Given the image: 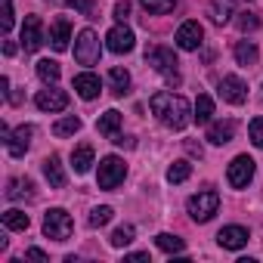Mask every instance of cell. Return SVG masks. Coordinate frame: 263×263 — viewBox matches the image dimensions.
I'll use <instances>...</instances> for the list:
<instances>
[{"label": "cell", "mask_w": 263, "mask_h": 263, "mask_svg": "<svg viewBox=\"0 0 263 263\" xmlns=\"http://www.w3.org/2000/svg\"><path fill=\"white\" fill-rule=\"evenodd\" d=\"M208 16H211L214 25L232 22V16H235V0H211V4H208Z\"/></svg>", "instance_id": "obj_17"}, {"label": "cell", "mask_w": 263, "mask_h": 263, "mask_svg": "<svg viewBox=\"0 0 263 263\" xmlns=\"http://www.w3.org/2000/svg\"><path fill=\"white\" fill-rule=\"evenodd\" d=\"M146 62H149L171 87L180 84V71H177L180 62H177V53H174L171 47H149V50H146Z\"/></svg>", "instance_id": "obj_2"}, {"label": "cell", "mask_w": 263, "mask_h": 263, "mask_svg": "<svg viewBox=\"0 0 263 263\" xmlns=\"http://www.w3.org/2000/svg\"><path fill=\"white\" fill-rule=\"evenodd\" d=\"M124 177H127V164H124L118 155H105V158L99 161V171H96L99 189L111 192V189H118V186L124 183Z\"/></svg>", "instance_id": "obj_3"}, {"label": "cell", "mask_w": 263, "mask_h": 263, "mask_svg": "<svg viewBox=\"0 0 263 263\" xmlns=\"http://www.w3.org/2000/svg\"><path fill=\"white\" fill-rule=\"evenodd\" d=\"M25 257H28V260H41V263H47V260H50L41 248H28V251H25Z\"/></svg>", "instance_id": "obj_39"}, {"label": "cell", "mask_w": 263, "mask_h": 263, "mask_svg": "<svg viewBox=\"0 0 263 263\" xmlns=\"http://www.w3.org/2000/svg\"><path fill=\"white\" fill-rule=\"evenodd\" d=\"M217 208H220V195H217L214 189H201V192H195V195L186 201V211H189V217H192L195 223H208V220L217 214Z\"/></svg>", "instance_id": "obj_4"}, {"label": "cell", "mask_w": 263, "mask_h": 263, "mask_svg": "<svg viewBox=\"0 0 263 263\" xmlns=\"http://www.w3.org/2000/svg\"><path fill=\"white\" fill-rule=\"evenodd\" d=\"M99 56H102L99 34H96L93 28L78 31V41H74V59H78L81 65H99Z\"/></svg>", "instance_id": "obj_5"}, {"label": "cell", "mask_w": 263, "mask_h": 263, "mask_svg": "<svg viewBox=\"0 0 263 263\" xmlns=\"http://www.w3.org/2000/svg\"><path fill=\"white\" fill-rule=\"evenodd\" d=\"M254 174H257V161L251 155H235L232 164H229V171H226V180H229L232 189H248V183L254 180Z\"/></svg>", "instance_id": "obj_8"}, {"label": "cell", "mask_w": 263, "mask_h": 263, "mask_svg": "<svg viewBox=\"0 0 263 263\" xmlns=\"http://www.w3.org/2000/svg\"><path fill=\"white\" fill-rule=\"evenodd\" d=\"M189 174H192V164L189 161H174L167 167V183H186Z\"/></svg>", "instance_id": "obj_32"}, {"label": "cell", "mask_w": 263, "mask_h": 263, "mask_svg": "<svg viewBox=\"0 0 263 263\" xmlns=\"http://www.w3.org/2000/svg\"><path fill=\"white\" fill-rule=\"evenodd\" d=\"M232 137H235V121H232V118H226V121H211V124H208V143H211V146H226Z\"/></svg>", "instance_id": "obj_15"}, {"label": "cell", "mask_w": 263, "mask_h": 263, "mask_svg": "<svg viewBox=\"0 0 263 263\" xmlns=\"http://www.w3.org/2000/svg\"><path fill=\"white\" fill-rule=\"evenodd\" d=\"M134 44H137V37H134V31H130L124 22H118L108 34H105V47L111 50V53H130V50H134Z\"/></svg>", "instance_id": "obj_10"}, {"label": "cell", "mask_w": 263, "mask_h": 263, "mask_svg": "<svg viewBox=\"0 0 263 263\" xmlns=\"http://www.w3.org/2000/svg\"><path fill=\"white\" fill-rule=\"evenodd\" d=\"M74 93H78L81 99H87V102H90V99H96V96L102 93V81H99L93 71H84V74H78V78H74Z\"/></svg>", "instance_id": "obj_16"}, {"label": "cell", "mask_w": 263, "mask_h": 263, "mask_svg": "<svg viewBox=\"0 0 263 263\" xmlns=\"http://www.w3.org/2000/svg\"><path fill=\"white\" fill-rule=\"evenodd\" d=\"M186 152H189V155H198V158H201V146H198L195 140H186Z\"/></svg>", "instance_id": "obj_40"}, {"label": "cell", "mask_w": 263, "mask_h": 263, "mask_svg": "<svg viewBox=\"0 0 263 263\" xmlns=\"http://www.w3.org/2000/svg\"><path fill=\"white\" fill-rule=\"evenodd\" d=\"M90 164H93V146L84 143V146H78L71 152V167H74V174H87Z\"/></svg>", "instance_id": "obj_24"}, {"label": "cell", "mask_w": 263, "mask_h": 263, "mask_svg": "<svg viewBox=\"0 0 263 263\" xmlns=\"http://www.w3.org/2000/svg\"><path fill=\"white\" fill-rule=\"evenodd\" d=\"M140 7L152 16H164V13H174L177 10V0H140Z\"/></svg>", "instance_id": "obj_29"}, {"label": "cell", "mask_w": 263, "mask_h": 263, "mask_svg": "<svg viewBox=\"0 0 263 263\" xmlns=\"http://www.w3.org/2000/svg\"><path fill=\"white\" fill-rule=\"evenodd\" d=\"M149 105H152V115H155L164 127H171V130H183L189 121H195V118H192V108H189V102H186V96H180V93H174V90L155 93Z\"/></svg>", "instance_id": "obj_1"}, {"label": "cell", "mask_w": 263, "mask_h": 263, "mask_svg": "<svg viewBox=\"0 0 263 263\" xmlns=\"http://www.w3.org/2000/svg\"><path fill=\"white\" fill-rule=\"evenodd\" d=\"M4 226H7V229H13V232H25V229L31 226V220H28V214H25V211L10 208V211L4 214Z\"/></svg>", "instance_id": "obj_26"}, {"label": "cell", "mask_w": 263, "mask_h": 263, "mask_svg": "<svg viewBox=\"0 0 263 263\" xmlns=\"http://www.w3.org/2000/svg\"><path fill=\"white\" fill-rule=\"evenodd\" d=\"M111 217H115V211H111L108 204H102V208H93V211H90V220H87V223H90L93 229H102Z\"/></svg>", "instance_id": "obj_33"}, {"label": "cell", "mask_w": 263, "mask_h": 263, "mask_svg": "<svg viewBox=\"0 0 263 263\" xmlns=\"http://www.w3.org/2000/svg\"><path fill=\"white\" fill-rule=\"evenodd\" d=\"M217 90H220V96H223L226 102H232V105H241V102L248 99V84H245L238 74H226Z\"/></svg>", "instance_id": "obj_13"}, {"label": "cell", "mask_w": 263, "mask_h": 263, "mask_svg": "<svg viewBox=\"0 0 263 263\" xmlns=\"http://www.w3.org/2000/svg\"><path fill=\"white\" fill-rule=\"evenodd\" d=\"M16 16H13V0H4V34H10Z\"/></svg>", "instance_id": "obj_37"}, {"label": "cell", "mask_w": 263, "mask_h": 263, "mask_svg": "<svg viewBox=\"0 0 263 263\" xmlns=\"http://www.w3.org/2000/svg\"><path fill=\"white\" fill-rule=\"evenodd\" d=\"M235 22H238L241 31H254V28H257V16H254V13H238Z\"/></svg>", "instance_id": "obj_36"}, {"label": "cell", "mask_w": 263, "mask_h": 263, "mask_svg": "<svg viewBox=\"0 0 263 263\" xmlns=\"http://www.w3.org/2000/svg\"><path fill=\"white\" fill-rule=\"evenodd\" d=\"M34 105L41 108V111H65L68 108V93L65 90H59L56 84H47V90H41L37 96H34Z\"/></svg>", "instance_id": "obj_9"}, {"label": "cell", "mask_w": 263, "mask_h": 263, "mask_svg": "<svg viewBox=\"0 0 263 263\" xmlns=\"http://www.w3.org/2000/svg\"><path fill=\"white\" fill-rule=\"evenodd\" d=\"M155 245L167 254H183V238L180 235H171V232H158L155 235Z\"/></svg>", "instance_id": "obj_28"}, {"label": "cell", "mask_w": 263, "mask_h": 263, "mask_svg": "<svg viewBox=\"0 0 263 263\" xmlns=\"http://www.w3.org/2000/svg\"><path fill=\"white\" fill-rule=\"evenodd\" d=\"M118 127H121V111H115V108H108V111L96 121V130H99L102 137H115Z\"/></svg>", "instance_id": "obj_25"}, {"label": "cell", "mask_w": 263, "mask_h": 263, "mask_svg": "<svg viewBox=\"0 0 263 263\" xmlns=\"http://www.w3.org/2000/svg\"><path fill=\"white\" fill-rule=\"evenodd\" d=\"M4 53H7V56H13V53H16V44H13V41H7V44H4Z\"/></svg>", "instance_id": "obj_41"}, {"label": "cell", "mask_w": 263, "mask_h": 263, "mask_svg": "<svg viewBox=\"0 0 263 263\" xmlns=\"http://www.w3.org/2000/svg\"><path fill=\"white\" fill-rule=\"evenodd\" d=\"M68 7L78 10V13H84V16H96V4H93V0H71Z\"/></svg>", "instance_id": "obj_35"}, {"label": "cell", "mask_w": 263, "mask_h": 263, "mask_svg": "<svg viewBox=\"0 0 263 263\" xmlns=\"http://www.w3.org/2000/svg\"><path fill=\"white\" fill-rule=\"evenodd\" d=\"M127 260H149V254H143V251H137V254H130Z\"/></svg>", "instance_id": "obj_42"}, {"label": "cell", "mask_w": 263, "mask_h": 263, "mask_svg": "<svg viewBox=\"0 0 263 263\" xmlns=\"http://www.w3.org/2000/svg\"><path fill=\"white\" fill-rule=\"evenodd\" d=\"M7 198L10 201H28V198H34V183L28 177H13L7 183Z\"/></svg>", "instance_id": "obj_19"}, {"label": "cell", "mask_w": 263, "mask_h": 263, "mask_svg": "<svg viewBox=\"0 0 263 263\" xmlns=\"http://www.w3.org/2000/svg\"><path fill=\"white\" fill-rule=\"evenodd\" d=\"M108 84H111V93H115V96H124V93L130 90V71L121 68V65H115V68L108 71Z\"/></svg>", "instance_id": "obj_22"}, {"label": "cell", "mask_w": 263, "mask_h": 263, "mask_svg": "<svg viewBox=\"0 0 263 263\" xmlns=\"http://www.w3.org/2000/svg\"><path fill=\"white\" fill-rule=\"evenodd\" d=\"M232 56H235V62H238V65H257L260 50H257V44H254V41H238V44H235V50H232Z\"/></svg>", "instance_id": "obj_21"}, {"label": "cell", "mask_w": 263, "mask_h": 263, "mask_svg": "<svg viewBox=\"0 0 263 263\" xmlns=\"http://www.w3.org/2000/svg\"><path fill=\"white\" fill-rule=\"evenodd\" d=\"M44 177L50 180V186H53V189H62V186H65V171H62V161H59V155H50V158H44Z\"/></svg>", "instance_id": "obj_20"}, {"label": "cell", "mask_w": 263, "mask_h": 263, "mask_svg": "<svg viewBox=\"0 0 263 263\" xmlns=\"http://www.w3.org/2000/svg\"><path fill=\"white\" fill-rule=\"evenodd\" d=\"M0 137H4V143H7V149H10V155H13V158H22V155L31 149L34 127H31V124H22V127L10 130L7 124H0Z\"/></svg>", "instance_id": "obj_7"}, {"label": "cell", "mask_w": 263, "mask_h": 263, "mask_svg": "<svg viewBox=\"0 0 263 263\" xmlns=\"http://www.w3.org/2000/svg\"><path fill=\"white\" fill-rule=\"evenodd\" d=\"M78 130H81V118H74V115H68V118H62V121L53 124V134L56 137H74Z\"/></svg>", "instance_id": "obj_30"}, {"label": "cell", "mask_w": 263, "mask_h": 263, "mask_svg": "<svg viewBox=\"0 0 263 263\" xmlns=\"http://www.w3.org/2000/svg\"><path fill=\"white\" fill-rule=\"evenodd\" d=\"M192 118H195L198 124H211V121H214V99H211L208 93H201V96L195 99V108H192Z\"/></svg>", "instance_id": "obj_23"}, {"label": "cell", "mask_w": 263, "mask_h": 263, "mask_svg": "<svg viewBox=\"0 0 263 263\" xmlns=\"http://www.w3.org/2000/svg\"><path fill=\"white\" fill-rule=\"evenodd\" d=\"M71 229H74V220L68 217V211H62V208H50V211L44 214V235H47V238H53V241H65V238L71 235Z\"/></svg>", "instance_id": "obj_6"}, {"label": "cell", "mask_w": 263, "mask_h": 263, "mask_svg": "<svg viewBox=\"0 0 263 263\" xmlns=\"http://www.w3.org/2000/svg\"><path fill=\"white\" fill-rule=\"evenodd\" d=\"M177 47L180 50H186V53H192V50H198L201 47V41H204V28L198 25V22H183L180 28H177Z\"/></svg>", "instance_id": "obj_12"}, {"label": "cell", "mask_w": 263, "mask_h": 263, "mask_svg": "<svg viewBox=\"0 0 263 263\" xmlns=\"http://www.w3.org/2000/svg\"><path fill=\"white\" fill-rule=\"evenodd\" d=\"M68 41H71V25H68V19H56V22L50 25V47H53L56 53H62V50H68Z\"/></svg>", "instance_id": "obj_18"}, {"label": "cell", "mask_w": 263, "mask_h": 263, "mask_svg": "<svg viewBox=\"0 0 263 263\" xmlns=\"http://www.w3.org/2000/svg\"><path fill=\"white\" fill-rule=\"evenodd\" d=\"M248 134H251V143H254L257 149H263V118H254V121H251Z\"/></svg>", "instance_id": "obj_34"}, {"label": "cell", "mask_w": 263, "mask_h": 263, "mask_svg": "<svg viewBox=\"0 0 263 263\" xmlns=\"http://www.w3.org/2000/svg\"><path fill=\"white\" fill-rule=\"evenodd\" d=\"M59 74H62V68H59L56 59H41V62H37V78H41L44 84H56Z\"/></svg>", "instance_id": "obj_27"}, {"label": "cell", "mask_w": 263, "mask_h": 263, "mask_svg": "<svg viewBox=\"0 0 263 263\" xmlns=\"http://www.w3.org/2000/svg\"><path fill=\"white\" fill-rule=\"evenodd\" d=\"M44 25H41V19L37 16H25V22H22V47H25V53H37L41 47H44Z\"/></svg>", "instance_id": "obj_11"}, {"label": "cell", "mask_w": 263, "mask_h": 263, "mask_svg": "<svg viewBox=\"0 0 263 263\" xmlns=\"http://www.w3.org/2000/svg\"><path fill=\"white\" fill-rule=\"evenodd\" d=\"M127 16H130V4H127V0H118V4H115V19L127 22Z\"/></svg>", "instance_id": "obj_38"}, {"label": "cell", "mask_w": 263, "mask_h": 263, "mask_svg": "<svg viewBox=\"0 0 263 263\" xmlns=\"http://www.w3.org/2000/svg\"><path fill=\"white\" fill-rule=\"evenodd\" d=\"M134 235H137V229L134 226H130V223H124V226H118L115 232H111V248H127L130 241H134Z\"/></svg>", "instance_id": "obj_31"}, {"label": "cell", "mask_w": 263, "mask_h": 263, "mask_svg": "<svg viewBox=\"0 0 263 263\" xmlns=\"http://www.w3.org/2000/svg\"><path fill=\"white\" fill-rule=\"evenodd\" d=\"M248 229L245 226H238V223H232V226H223L220 232H217V241H220V248H226V251H241L245 245H248Z\"/></svg>", "instance_id": "obj_14"}]
</instances>
